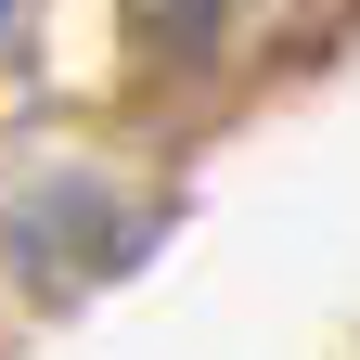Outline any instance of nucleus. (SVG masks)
Segmentation results:
<instances>
[{
	"label": "nucleus",
	"mask_w": 360,
	"mask_h": 360,
	"mask_svg": "<svg viewBox=\"0 0 360 360\" xmlns=\"http://www.w3.org/2000/svg\"><path fill=\"white\" fill-rule=\"evenodd\" d=\"M219 13H232V0H142V26H155V39H180V52H193Z\"/></svg>",
	"instance_id": "2"
},
{
	"label": "nucleus",
	"mask_w": 360,
	"mask_h": 360,
	"mask_svg": "<svg viewBox=\"0 0 360 360\" xmlns=\"http://www.w3.org/2000/svg\"><path fill=\"white\" fill-rule=\"evenodd\" d=\"M0 245H13V270H26L39 296H77V283H103V270L142 257V245H155V219H142V206H116L103 180H39V193L13 206V232H0Z\"/></svg>",
	"instance_id": "1"
}]
</instances>
